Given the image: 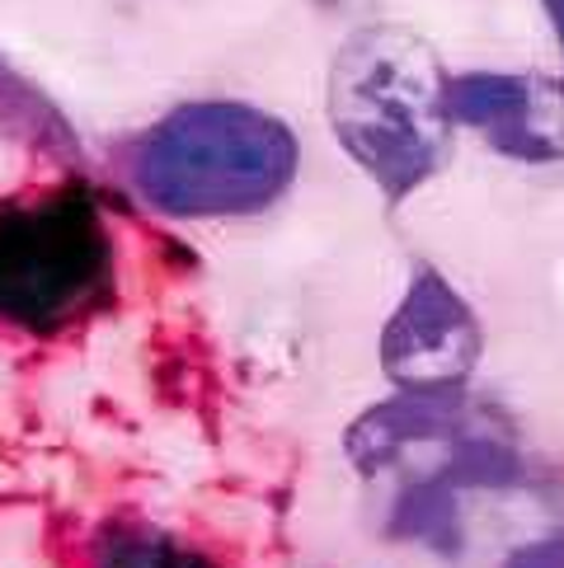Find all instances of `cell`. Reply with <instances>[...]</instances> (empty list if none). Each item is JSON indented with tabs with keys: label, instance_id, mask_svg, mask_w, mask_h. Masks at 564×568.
Wrapping results in <instances>:
<instances>
[{
	"label": "cell",
	"instance_id": "cell-1",
	"mask_svg": "<svg viewBox=\"0 0 564 568\" xmlns=\"http://www.w3.org/2000/svg\"><path fill=\"white\" fill-rule=\"evenodd\" d=\"M292 136L240 104H189L155 123L137 151V184L179 216L264 207L292 179Z\"/></svg>",
	"mask_w": 564,
	"mask_h": 568
},
{
	"label": "cell",
	"instance_id": "cell-2",
	"mask_svg": "<svg viewBox=\"0 0 564 568\" xmlns=\"http://www.w3.org/2000/svg\"><path fill=\"white\" fill-rule=\"evenodd\" d=\"M113 245L90 189L62 184L0 207V320L57 334L104 306Z\"/></svg>",
	"mask_w": 564,
	"mask_h": 568
},
{
	"label": "cell",
	"instance_id": "cell-3",
	"mask_svg": "<svg viewBox=\"0 0 564 568\" xmlns=\"http://www.w3.org/2000/svg\"><path fill=\"white\" fill-rule=\"evenodd\" d=\"M334 118L353 155L405 193L442 146V75L400 29L357 33L334 71Z\"/></svg>",
	"mask_w": 564,
	"mask_h": 568
},
{
	"label": "cell",
	"instance_id": "cell-4",
	"mask_svg": "<svg viewBox=\"0 0 564 568\" xmlns=\"http://www.w3.org/2000/svg\"><path fill=\"white\" fill-rule=\"evenodd\" d=\"M0 123L19 128L29 141H52V146L71 151V132L67 123L48 109V99H38L24 80H19L6 62H0Z\"/></svg>",
	"mask_w": 564,
	"mask_h": 568
},
{
	"label": "cell",
	"instance_id": "cell-5",
	"mask_svg": "<svg viewBox=\"0 0 564 568\" xmlns=\"http://www.w3.org/2000/svg\"><path fill=\"white\" fill-rule=\"evenodd\" d=\"M99 568H208L155 531H118L99 545Z\"/></svg>",
	"mask_w": 564,
	"mask_h": 568
}]
</instances>
